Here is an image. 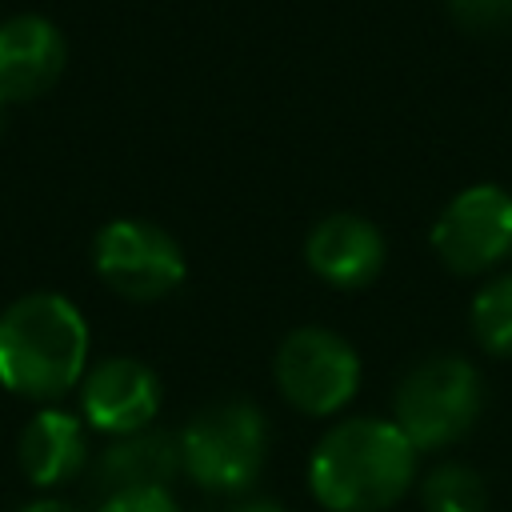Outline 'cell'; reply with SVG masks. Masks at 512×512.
<instances>
[{
	"instance_id": "obj_1",
	"label": "cell",
	"mask_w": 512,
	"mask_h": 512,
	"mask_svg": "<svg viewBox=\"0 0 512 512\" xmlns=\"http://www.w3.org/2000/svg\"><path fill=\"white\" fill-rule=\"evenodd\" d=\"M88 320L60 292L16 296L0 312V388L52 404L88 372Z\"/></svg>"
},
{
	"instance_id": "obj_2",
	"label": "cell",
	"mask_w": 512,
	"mask_h": 512,
	"mask_svg": "<svg viewBox=\"0 0 512 512\" xmlns=\"http://www.w3.org/2000/svg\"><path fill=\"white\" fill-rule=\"evenodd\" d=\"M416 476V448L392 420L352 416L320 436L308 488L328 512H384Z\"/></svg>"
},
{
	"instance_id": "obj_3",
	"label": "cell",
	"mask_w": 512,
	"mask_h": 512,
	"mask_svg": "<svg viewBox=\"0 0 512 512\" xmlns=\"http://www.w3.org/2000/svg\"><path fill=\"white\" fill-rule=\"evenodd\" d=\"M484 408V380L472 360L440 352L420 360L396 384L392 424L408 436L416 452H436L456 444Z\"/></svg>"
},
{
	"instance_id": "obj_4",
	"label": "cell",
	"mask_w": 512,
	"mask_h": 512,
	"mask_svg": "<svg viewBox=\"0 0 512 512\" xmlns=\"http://www.w3.org/2000/svg\"><path fill=\"white\" fill-rule=\"evenodd\" d=\"M268 456V420L248 400H216L180 432L184 472L208 492H244Z\"/></svg>"
},
{
	"instance_id": "obj_5",
	"label": "cell",
	"mask_w": 512,
	"mask_h": 512,
	"mask_svg": "<svg viewBox=\"0 0 512 512\" xmlns=\"http://www.w3.org/2000/svg\"><path fill=\"white\" fill-rule=\"evenodd\" d=\"M92 268L96 276L124 300L148 304L164 300L184 280V248L180 240L136 216L108 220L92 240Z\"/></svg>"
},
{
	"instance_id": "obj_6",
	"label": "cell",
	"mask_w": 512,
	"mask_h": 512,
	"mask_svg": "<svg viewBox=\"0 0 512 512\" xmlns=\"http://www.w3.org/2000/svg\"><path fill=\"white\" fill-rule=\"evenodd\" d=\"M272 376H276L280 396L296 412L332 416L360 388V356L340 332L304 324L280 340Z\"/></svg>"
},
{
	"instance_id": "obj_7",
	"label": "cell",
	"mask_w": 512,
	"mask_h": 512,
	"mask_svg": "<svg viewBox=\"0 0 512 512\" xmlns=\"http://www.w3.org/2000/svg\"><path fill=\"white\" fill-rule=\"evenodd\" d=\"M432 248L456 276H480L512 256V192L472 184L456 192L432 224Z\"/></svg>"
},
{
	"instance_id": "obj_8",
	"label": "cell",
	"mask_w": 512,
	"mask_h": 512,
	"mask_svg": "<svg viewBox=\"0 0 512 512\" xmlns=\"http://www.w3.org/2000/svg\"><path fill=\"white\" fill-rule=\"evenodd\" d=\"M160 376L136 356H104L80 380V416L104 436H132L152 428L160 412Z\"/></svg>"
},
{
	"instance_id": "obj_9",
	"label": "cell",
	"mask_w": 512,
	"mask_h": 512,
	"mask_svg": "<svg viewBox=\"0 0 512 512\" xmlns=\"http://www.w3.org/2000/svg\"><path fill=\"white\" fill-rule=\"evenodd\" d=\"M68 64L64 32L40 12L0 20V104L16 108L56 88Z\"/></svg>"
},
{
	"instance_id": "obj_10",
	"label": "cell",
	"mask_w": 512,
	"mask_h": 512,
	"mask_svg": "<svg viewBox=\"0 0 512 512\" xmlns=\"http://www.w3.org/2000/svg\"><path fill=\"white\" fill-rule=\"evenodd\" d=\"M388 256V244L380 228L368 216L356 212H332L320 224H312L304 240V260L308 268L332 284V288H364L380 276Z\"/></svg>"
},
{
	"instance_id": "obj_11",
	"label": "cell",
	"mask_w": 512,
	"mask_h": 512,
	"mask_svg": "<svg viewBox=\"0 0 512 512\" xmlns=\"http://www.w3.org/2000/svg\"><path fill=\"white\" fill-rule=\"evenodd\" d=\"M16 460H20V472L28 476V484H36V488H60V484L76 480L88 464L84 416L56 408V404L36 408L16 436Z\"/></svg>"
},
{
	"instance_id": "obj_12",
	"label": "cell",
	"mask_w": 512,
	"mask_h": 512,
	"mask_svg": "<svg viewBox=\"0 0 512 512\" xmlns=\"http://www.w3.org/2000/svg\"><path fill=\"white\" fill-rule=\"evenodd\" d=\"M176 472H184L180 436L160 428L116 436L96 460V484L104 488V496L124 488H168Z\"/></svg>"
},
{
	"instance_id": "obj_13",
	"label": "cell",
	"mask_w": 512,
	"mask_h": 512,
	"mask_svg": "<svg viewBox=\"0 0 512 512\" xmlns=\"http://www.w3.org/2000/svg\"><path fill=\"white\" fill-rule=\"evenodd\" d=\"M420 504L424 512H484L488 508V488L476 468L468 464H436L424 484H420Z\"/></svg>"
},
{
	"instance_id": "obj_14",
	"label": "cell",
	"mask_w": 512,
	"mask_h": 512,
	"mask_svg": "<svg viewBox=\"0 0 512 512\" xmlns=\"http://www.w3.org/2000/svg\"><path fill=\"white\" fill-rule=\"evenodd\" d=\"M472 336L492 356H512V272L488 280L472 300Z\"/></svg>"
},
{
	"instance_id": "obj_15",
	"label": "cell",
	"mask_w": 512,
	"mask_h": 512,
	"mask_svg": "<svg viewBox=\"0 0 512 512\" xmlns=\"http://www.w3.org/2000/svg\"><path fill=\"white\" fill-rule=\"evenodd\" d=\"M448 16L476 36H496L512 28V0H448Z\"/></svg>"
},
{
	"instance_id": "obj_16",
	"label": "cell",
	"mask_w": 512,
	"mask_h": 512,
	"mask_svg": "<svg viewBox=\"0 0 512 512\" xmlns=\"http://www.w3.org/2000/svg\"><path fill=\"white\" fill-rule=\"evenodd\" d=\"M100 512H180L168 488H124L104 496Z\"/></svg>"
},
{
	"instance_id": "obj_17",
	"label": "cell",
	"mask_w": 512,
	"mask_h": 512,
	"mask_svg": "<svg viewBox=\"0 0 512 512\" xmlns=\"http://www.w3.org/2000/svg\"><path fill=\"white\" fill-rule=\"evenodd\" d=\"M20 512H80V508H76V504H68V500H60V496H40V500L24 504Z\"/></svg>"
},
{
	"instance_id": "obj_18",
	"label": "cell",
	"mask_w": 512,
	"mask_h": 512,
	"mask_svg": "<svg viewBox=\"0 0 512 512\" xmlns=\"http://www.w3.org/2000/svg\"><path fill=\"white\" fill-rule=\"evenodd\" d=\"M228 512H284L276 500H268V496H248V500H240L236 508H228Z\"/></svg>"
},
{
	"instance_id": "obj_19",
	"label": "cell",
	"mask_w": 512,
	"mask_h": 512,
	"mask_svg": "<svg viewBox=\"0 0 512 512\" xmlns=\"http://www.w3.org/2000/svg\"><path fill=\"white\" fill-rule=\"evenodd\" d=\"M4 128H8V108L0 104V136H4Z\"/></svg>"
}]
</instances>
